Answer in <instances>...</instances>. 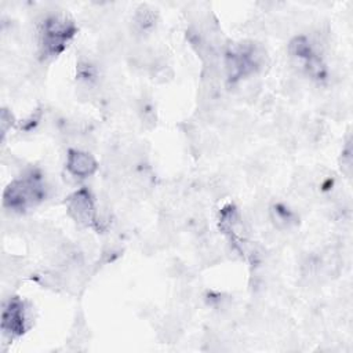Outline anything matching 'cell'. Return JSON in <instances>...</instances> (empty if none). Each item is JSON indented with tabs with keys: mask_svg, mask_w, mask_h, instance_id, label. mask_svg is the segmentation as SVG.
<instances>
[{
	"mask_svg": "<svg viewBox=\"0 0 353 353\" xmlns=\"http://www.w3.org/2000/svg\"><path fill=\"white\" fill-rule=\"evenodd\" d=\"M42 199V187L34 180H23L9 187L5 202L13 209H24L36 201Z\"/></svg>",
	"mask_w": 353,
	"mask_h": 353,
	"instance_id": "1",
	"label": "cell"
},
{
	"mask_svg": "<svg viewBox=\"0 0 353 353\" xmlns=\"http://www.w3.org/2000/svg\"><path fill=\"white\" fill-rule=\"evenodd\" d=\"M72 35V25L62 19H50L45 24L43 31V46L49 54L58 53L68 38Z\"/></svg>",
	"mask_w": 353,
	"mask_h": 353,
	"instance_id": "2",
	"label": "cell"
},
{
	"mask_svg": "<svg viewBox=\"0 0 353 353\" xmlns=\"http://www.w3.org/2000/svg\"><path fill=\"white\" fill-rule=\"evenodd\" d=\"M69 210L72 216L82 224L89 225L93 221L94 207L90 201V196L86 192H79L72 198L69 203Z\"/></svg>",
	"mask_w": 353,
	"mask_h": 353,
	"instance_id": "3",
	"label": "cell"
},
{
	"mask_svg": "<svg viewBox=\"0 0 353 353\" xmlns=\"http://www.w3.org/2000/svg\"><path fill=\"white\" fill-rule=\"evenodd\" d=\"M68 166H69V170L79 176L91 175L97 168L95 160L90 155L83 152H71Z\"/></svg>",
	"mask_w": 353,
	"mask_h": 353,
	"instance_id": "4",
	"label": "cell"
},
{
	"mask_svg": "<svg viewBox=\"0 0 353 353\" xmlns=\"http://www.w3.org/2000/svg\"><path fill=\"white\" fill-rule=\"evenodd\" d=\"M3 328L10 332L20 334L24 330V317L23 308L19 301L10 302L9 308L3 313Z\"/></svg>",
	"mask_w": 353,
	"mask_h": 353,
	"instance_id": "5",
	"label": "cell"
}]
</instances>
